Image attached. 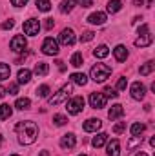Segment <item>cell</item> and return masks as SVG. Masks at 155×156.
Returning <instances> with one entry per match:
<instances>
[{"instance_id": "4316f807", "label": "cell", "mask_w": 155, "mask_h": 156, "mask_svg": "<svg viewBox=\"0 0 155 156\" xmlns=\"http://www.w3.org/2000/svg\"><path fill=\"white\" fill-rule=\"evenodd\" d=\"M11 75V69L7 64H0V80H7Z\"/></svg>"}, {"instance_id": "816d5d0a", "label": "cell", "mask_w": 155, "mask_h": 156, "mask_svg": "<svg viewBox=\"0 0 155 156\" xmlns=\"http://www.w3.org/2000/svg\"><path fill=\"white\" fill-rule=\"evenodd\" d=\"M11 156H18V154H11Z\"/></svg>"}, {"instance_id": "44dd1931", "label": "cell", "mask_w": 155, "mask_h": 156, "mask_svg": "<svg viewBox=\"0 0 155 156\" xmlns=\"http://www.w3.org/2000/svg\"><path fill=\"white\" fill-rule=\"evenodd\" d=\"M93 55H95L97 58H106V56L110 55V49H108V45H104V44H102V45H99V47L93 51Z\"/></svg>"}, {"instance_id": "4dcf8cb0", "label": "cell", "mask_w": 155, "mask_h": 156, "mask_svg": "<svg viewBox=\"0 0 155 156\" xmlns=\"http://www.w3.org/2000/svg\"><path fill=\"white\" fill-rule=\"evenodd\" d=\"M37 7H39V11L47 13L51 9V4H49V0H37Z\"/></svg>"}, {"instance_id": "ab89813d", "label": "cell", "mask_w": 155, "mask_h": 156, "mask_svg": "<svg viewBox=\"0 0 155 156\" xmlns=\"http://www.w3.org/2000/svg\"><path fill=\"white\" fill-rule=\"evenodd\" d=\"M11 4H13L15 7H24V5L28 4V0H11Z\"/></svg>"}, {"instance_id": "f546056e", "label": "cell", "mask_w": 155, "mask_h": 156, "mask_svg": "<svg viewBox=\"0 0 155 156\" xmlns=\"http://www.w3.org/2000/svg\"><path fill=\"white\" fill-rule=\"evenodd\" d=\"M153 67H155V64H153V62H146L144 66H141V75H142V76L150 75V73L153 71Z\"/></svg>"}, {"instance_id": "83f0119b", "label": "cell", "mask_w": 155, "mask_h": 156, "mask_svg": "<svg viewBox=\"0 0 155 156\" xmlns=\"http://www.w3.org/2000/svg\"><path fill=\"white\" fill-rule=\"evenodd\" d=\"M144 129H146L144 123H133V125H131V134H133V136H141V134L144 133Z\"/></svg>"}, {"instance_id": "ffe728a7", "label": "cell", "mask_w": 155, "mask_h": 156, "mask_svg": "<svg viewBox=\"0 0 155 156\" xmlns=\"http://www.w3.org/2000/svg\"><path fill=\"white\" fill-rule=\"evenodd\" d=\"M35 73H37L39 76H46V75L49 73V66H47L46 62H39V64L35 66Z\"/></svg>"}, {"instance_id": "1f68e13d", "label": "cell", "mask_w": 155, "mask_h": 156, "mask_svg": "<svg viewBox=\"0 0 155 156\" xmlns=\"http://www.w3.org/2000/svg\"><path fill=\"white\" fill-rule=\"evenodd\" d=\"M82 62H84L82 53H75V55L71 56V66H73V67H80V66H82Z\"/></svg>"}, {"instance_id": "5bb4252c", "label": "cell", "mask_w": 155, "mask_h": 156, "mask_svg": "<svg viewBox=\"0 0 155 156\" xmlns=\"http://www.w3.org/2000/svg\"><path fill=\"white\" fill-rule=\"evenodd\" d=\"M60 42L64 45H73L75 44V33H73V29H64L60 33Z\"/></svg>"}, {"instance_id": "30bf717a", "label": "cell", "mask_w": 155, "mask_h": 156, "mask_svg": "<svg viewBox=\"0 0 155 156\" xmlns=\"http://www.w3.org/2000/svg\"><path fill=\"white\" fill-rule=\"evenodd\" d=\"M146 96V87H144V83L142 82H135L133 85H131V98L133 100H142Z\"/></svg>"}, {"instance_id": "b9f144b4", "label": "cell", "mask_w": 155, "mask_h": 156, "mask_svg": "<svg viewBox=\"0 0 155 156\" xmlns=\"http://www.w3.org/2000/svg\"><path fill=\"white\" fill-rule=\"evenodd\" d=\"M78 4H80L82 7H91V5H93V0H78Z\"/></svg>"}, {"instance_id": "8d00e7d4", "label": "cell", "mask_w": 155, "mask_h": 156, "mask_svg": "<svg viewBox=\"0 0 155 156\" xmlns=\"http://www.w3.org/2000/svg\"><path fill=\"white\" fill-rule=\"evenodd\" d=\"M126 85H128V80L122 76V78H119V82H117V89L119 91H124L126 89Z\"/></svg>"}, {"instance_id": "9c48e42d", "label": "cell", "mask_w": 155, "mask_h": 156, "mask_svg": "<svg viewBox=\"0 0 155 156\" xmlns=\"http://www.w3.org/2000/svg\"><path fill=\"white\" fill-rule=\"evenodd\" d=\"M106 96L102 94V93H91L89 94V104H91V107L93 109H102V107H106Z\"/></svg>"}, {"instance_id": "d590c367", "label": "cell", "mask_w": 155, "mask_h": 156, "mask_svg": "<svg viewBox=\"0 0 155 156\" xmlns=\"http://www.w3.org/2000/svg\"><path fill=\"white\" fill-rule=\"evenodd\" d=\"M104 93H106V94H104L106 98H117V96H119V93H115V89H112V87H106Z\"/></svg>"}, {"instance_id": "836d02e7", "label": "cell", "mask_w": 155, "mask_h": 156, "mask_svg": "<svg viewBox=\"0 0 155 156\" xmlns=\"http://www.w3.org/2000/svg\"><path fill=\"white\" fill-rule=\"evenodd\" d=\"M53 122H55L57 125H66V123H68V118L64 116V115H55V116H53Z\"/></svg>"}, {"instance_id": "bcb514c9", "label": "cell", "mask_w": 155, "mask_h": 156, "mask_svg": "<svg viewBox=\"0 0 155 156\" xmlns=\"http://www.w3.org/2000/svg\"><path fill=\"white\" fill-rule=\"evenodd\" d=\"M133 4L135 5H142V0H133Z\"/></svg>"}, {"instance_id": "ba28073f", "label": "cell", "mask_w": 155, "mask_h": 156, "mask_svg": "<svg viewBox=\"0 0 155 156\" xmlns=\"http://www.w3.org/2000/svg\"><path fill=\"white\" fill-rule=\"evenodd\" d=\"M40 31V22L37 18H29L24 22V33L29 35V37H37Z\"/></svg>"}, {"instance_id": "cb8c5ba5", "label": "cell", "mask_w": 155, "mask_h": 156, "mask_svg": "<svg viewBox=\"0 0 155 156\" xmlns=\"http://www.w3.org/2000/svg\"><path fill=\"white\" fill-rule=\"evenodd\" d=\"M29 105H31L29 98H18V100H17V104H15V107H17V109H20V111H28V109H29Z\"/></svg>"}, {"instance_id": "603a6c76", "label": "cell", "mask_w": 155, "mask_h": 156, "mask_svg": "<svg viewBox=\"0 0 155 156\" xmlns=\"http://www.w3.org/2000/svg\"><path fill=\"white\" fill-rule=\"evenodd\" d=\"M31 80V71L29 69H20L18 71V83H28Z\"/></svg>"}, {"instance_id": "f1b7e54d", "label": "cell", "mask_w": 155, "mask_h": 156, "mask_svg": "<svg viewBox=\"0 0 155 156\" xmlns=\"http://www.w3.org/2000/svg\"><path fill=\"white\" fill-rule=\"evenodd\" d=\"M142 144V136H133L130 142H128V151H133L137 145H141Z\"/></svg>"}, {"instance_id": "7c38bea8", "label": "cell", "mask_w": 155, "mask_h": 156, "mask_svg": "<svg viewBox=\"0 0 155 156\" xmlns=\"http://www.w3.org/2000/svg\"><path fill=\"white\" fill-rule=\"evenodd\" d=\"M88 22L93 24V26H102V24H106V13H100V11L91 13V15L88 16Z\"/></svg>"}, {"instance_id": "d6986e66", "label": "cell", "mask_w": 155, "mask_h": 156, "mask_svg": "<svg viewBox=\"0 0 155 156\" xmlns=\"http://www.w3.org/2000/svg\"><path fill=\"white\" fill-rule=\"evenodd\" d=\"M106 140H108V134H106V133H100V134H97V136L93 138V142H91V144H93V147H97V149H99V147H102V145L106 144Z\"/></svg>"}, {"instance_id": "f35d334b", "label": "cell", "mask_w": 155, "mask_h": 156, "mask_svg": "<svg viewBox=\"0 0 155 156\" xmlns=\"http://www.w3.org/2000/svg\"><path fill=\"white\" fill-rule=\"evenodd\" d=\"M6 93H9V94H17V93H18V85H17V83H11L9 89H6Z\"/></svg>"}, {"instance_id": "4fadbf2b", "label": "cell", "mask_w": 155, "mask_h": 156, "mask_svg": "<svg viewBox=\"0 0 155 156\" xmlns=\"http://www.w3.org/2000/svg\"><path fill=\"white\" fill-rule=\"evenodd\" d=\"M75 144H77V138H75V134H64L62 136V140H60V147L62 149H73L75 147Z\"/></svg>"}, {"instance_id": "5b68a950", "label": "cell", "mask_w": 155, "mask_h": 156, "mask_svg": "<svg viewBox=\"0 0 155 156\" xmlns=\"http://www.w3.org/2000/svg\"><path fill=\"white\" fill-rule=\"evenodd\" d=\"M42 53L49 55V56L59 55V42L55 38H51V37H47V38L44 40V44H42Z\"/></svg>"}, {"instance_id": "8992f818", "label": "cell", "mask_w": 155, "mask_h": 156, "mask_svg": "<svg viewBox=\"0 0 155 156\" xmlns=\"http://www.w3.org/2000/svg\"><path fill=\"white\" fill-rule=\"evenodd\" d=\"M9 47H11V51H15V53H24V51H26V47H28V40L24 38L22 35H17V37H13V38H11Z\"/></svg>"}, {"instance_id": "74e56055", "label": "cell", "mask_w": 155, "mask_h": 156, "mask_svg": "<svg viewBox=\"0 0 155 156\" xmlns=\"http://www.w3.org/2000/svg\"><path fill=\"white\" fill-rule=\"evenodd\" d=\"M124 129H126V122H120V123H117L115 127H113V133H115V134H120Z\"/></svg>"}, {"instance_id": "60d3db41", "label": "cell", "mask_w": 155, "mask_h": 156, "mask_svg": "<svg viewBox=\"0 0 155 156\" xmlns=\"http://www.w3.org/2000/svg\"><path fill=\"white\" fill-rule=\"evenodd\" d=\"M13 26H15V22H13V20H11V18H9V20H6V22H4V24H2V29H11V27H13Z\"/></svg>"}, {"instance_id": "d6a6232c", "label": "cell", "mask_w": 155, "mask_h": 156, "mask_svg": "<svg viewBox=\"0 0 155 156\" xmlns=\"http://www.w3.org/2000/svg\"><path fill=\"white\" fill-rule=\"evenodd\" d=\"M47 94H49V85H40L37 89V96H40V98H46Z\"/></svg>"}, {"instance_id": "c3c4849f", "label": "cell", "mask_w": 155, "mask_h": 156, "mask_svg": "<svg viewBox=\"0 0 155 156\" xmlns=\"http://www.w3.org/2000/svg\"><path fill=\"white\" fill-rule=\"evenodd\" d=\"M135 156H148V154H146V153H137Z\"/></svg>"}, {"instance_id": "e0dca14e", "label": "cell", "mask_w": 155, "mask_h": 156, "mask_svg": "<svg viewBox=\"0 0 155 156\" xmlns=\"http://www.w3.org/2000/svg\"><path fill=\"white\" fill-rule=\"evenodd\" d=\"M122 115H124V109H122V105H119V104L113 105V107L108 111V118H110V120H115V118L122 116Z\"/></svg>"}, {"instance_id": "7a4b0ae2", "label": "cell", "mask_w": 155, "mask_h": 156, "mask_svg": "<svg viewBox=\"0 0 155 156\" xmlns=\"http://www.w3.org/2000/svg\"><path fill=\"white\" fill-rule=\"evenodd\" d=\"M110 75H112V67L106 64H95L91 67V80L97 83L106 82V78H110Z\"/></svg>"}, {"instance_id": "681fc988", "label": "cell", "mask_w": 155, "mask_h": 156, "mask_svg": "<svg viewBox=\"0 0 155 156\" xmlns=\"http://www.w3.org/2000/svg\"><path fill=\"white\" fill-rule=\"evenodd\" d=\"M0 144H2V134H0Z\"/></svg>"}, {"instance_id": "7402d4cb", "label": "cell", "mask_w": 155, "mask_h": 156, "mask_svg": "<svg viewBox=\"0 0 155 156\" xmlns=\"http://www.w3.org/2000/svg\"><path fill=\"white\" fill-rule=\"evenodd\" d=\"M75 0H62V4H60V13H70V11H73V7H75Z\"/></svg>"}, {"instance_id": "484cf974", "label": "cell", "mask_w": 155, "mask_h": 156, "mask_svg": "<svg viewBox=\"0 0 155 156\" xmlns=\"http://www.w3.org/2000/svg\"><path fill=\"white\" fill-rule=\"evenodd\" d=\"M11 105H7V104H2L0 105V120H7V118L11 116Z\"/></svg>"}, {"instance_id": "52a82bcc", "label": "cell", "mask_w": 155, "mask_h": 156, "mask_svg": "<svg viewBox=\"0 0 155 156\" xmlns=\"http://www.w3.org/2000/svg\"><path fill=\"white\" fill-rule=\"evenodd\" d=\"M82 107H84V98L82 96H75L66 104V109H68L70 115H78L82 111Z\"/></svg>"}, {"instance_id": "3957f363", "label": "cell", "mask_w": 155, "mask_h": 156, "mask_svg": "<svg viewBox=\"0 0 155 156\" xmlns=\"http://www.w3.org/2000/svg\"><path fill=\"white\" fill-rule=\"evenodd\" d=\"M152 42H153V37L150 35V26L142 24L139 27V38L135 40V45L137 47H148V45H152Z\"/></svg>"}, {"instance_id": "277c9868", "label": "cell", "mask_w": 155, "mask_h": 156, "mask_svg": "<svg viewBox=\"0 0 155 156\" xmlns=\"http://www.w3.org/2000/svg\"><path fill=\"white\" fill-rule=\"evenodd\" d=\"M71 91H73V87H71V83H66L57 94H53L47 102H49V105H59V104H62V102H66L68 98H70V94H71Z\"/></svg>"}, {"instance_id": "9a60e30c", "label": "cell", "mask_w": 155, "mask_h": 156, "mask_svg": "<svg viewBox=\"0 0 155 156\" xmlns=\"http://www.w3.org/2000/svg\"><path fill=\"white\" fill-rule=\"evenodd\" d=\"M108 156H120V142L112 140L108 144Z\"/></svg>"}, {"instance_id": "f6af8a7d", "label": "cell", "mask_w": 155, "mask_h": 156, "mask_svg": "<svg viewBox=\"0 0 155 156\" xmlns=\"http://www.w3.org/2000/svg\"><path fill=\"white\" fill-rule=\"evenodd\" d=\"M4 96H6V87L0 85V98H4Z\"/></svg>"}, {"instance_id": "ac0fdd59", "label": "cell", "mask_w": 155, "mask_h": 156, "mask_svg": "<svg viewBox=\"0 0 155 156\" xmlns=\"http://www.w3.org/2000/svg\"><path fill=\"white\" fill-rule=\"evenodd\" d=\"M71 82L77 83V85H86L88 83V76L84 73H73L71 75Z\"/></svg>"}, {"instance_id": "7dc6e473", "label": "cell", "mask_w": 155, "mask_h": 156, "mask_svg": "<svg viewBox=\"0 0 155 156\" xmlns=\"http://www.w3.org/2000/svg\"><path fill=\"white\" fill-rule=\"evenodd\" d=\"M40 156H49V153H47V151H42V153H40Z\"/></svg>"}, {"instance_id": "d4e9b609", "label": "cell", "mask_w": 155, "mask_h": 156, "mask_svg": "<svg viewBox=\"0 0 155 156\" xmlns=\"http://www.w3.org/2000/svg\"><path fill=\"white\" fill-rule=\"evenodd\" d=\"M122 7V0H110L108 2V13H117Z\"/></svg>"}, {"instance_id": "6da1fadb", "label": "cell", "mask_w": 155, "mask_h": 156, "mask_svg": "<svg viewBox=\"0 0 155 156\" xmlns=\"http://www.w3.org/2000/svg\"><path fill=\"white\" fill-rule=\"evenodd\" d=\"M17 134H18V142L22 145H31L37 136H39V127L35 122L31 120H24V122H18L17 125Z\"/></svg>"}, {"instance_id": "2e32d148", "label": "cell", "mask_w": 155, "mask_h": 156, "mask_svg": "<svg viewBox=\"0 0 155 156\" xmlns=\"http://www.w3.org/2000/svg\"><path fill=\"white\" fill-rule=\"evenodd\" d=\"M113 55H115L117 62H124L128 58V49L124 45H117L115 49H113Z\"/></svg>"}, {"instance_id": "8fae6325", "label": "cell", "mask_w": 155, "mask_h": 156, "mask_svg": "<svg viewBox=\"0 0 155 156\" xmlns=\"http://www.w3.org/2000/svg\"><path fill=\"white\" fill-rule=\"evenodd\" d=\"M84 131L86 133H95V131H99L100 127H102V122L99 120V118H89V120H86L84 122Z\"/></svg>"}, {"instance_id": "7bdbcfd3", "label": "cell", "mask_w": 155, "mask_h": 156, "mask_svg": "<svg viewBox=\"0 0 155 156\" xmlns=\"http://www.w3.org/2000/svg\"><path fill=\"white\" fill-rule=\"evenodd\" d=\"M53 26H55V22H53V18H47V20H46V29H51Z\"/></svg>"}, {"instance_id": "e575fe53", "label": "cell", "mask_w": 155, "mask_h": 156, "mask_svg": "<svg viewBox=\"0 0 155 156\" xmlns=\"http://www.w3.org/2000/svg\"><path fill=\"white\" fill-rule=\"evenodd\" d=\"M93 37H95L93 31H84V33L80 35V42H89V40H93Z\"/></svg>"}, {"instance_id": "f907efd6", "label": "cell", "mask_w": 155, "mask_h": 156, "mask_svg": "<svg viewBox=\"0 0 155 156\" xmlns=\"http://www.w3.org/2000/svg\"><path fill=\"white\" fill-rule=\"evenodd\" d=\"M78 156H86V154H78Z\"/></svg>"}, {"instance_id": "ee69618b", "label": "cell", "mask_w": 155, "mask_h": 156, "mask_svg": "<svg viewBox=\"0 0 155 156\" xmlns=\"http://www.w3.org/2000/svg\"><path fill=\"white\" fill-rule=\"evenodd\" d=\"M57 64H59V69H60V71H66V66H64V62H60V60H59Z\"/></svg>"}]
</instances>
